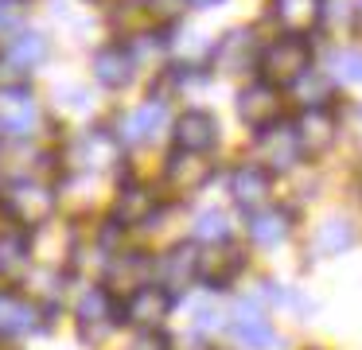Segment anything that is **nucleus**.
<instances>
[{"instance_id":"obj_1","label":"nucleus","mask_w":362,"mask_h":350,"mask_svg":"<svg viewBox=\"0 0 362 350\" xmlns=\"http://www.w3.org/2000/svg\"><path fill=\"white\" fill-rule=\"evenodd\" d=\"M55 191H51L47 183H40V179H8L4 183V210H8L12 218H16L20 226H47L51 218H55Z\"/></svg>"},{"instance_id":"obj_2","label":"nucleus","mask_w":362,"mask_h":350,"mask_svg":"<svg viewBox=\"0 0 362 350\" xmlns=\"http://www.w3.org/2000/svg\"><path fill=\"white\" fill-rule=\"evenodd\" d=\"M257 62H261L265 82L292 86L300 74H308V70H312V51H308V43L300 35H284V39H276V43H269L265 51H261Z\"/></svg>"},{"instance_id":"obj_3","label":"nucleus","mask_w":362,"mask_h":350,"mask_svg":"<svg viewBox=\"0 0 362 350\" xmlns=\"http://www.w3.org/2000/svg\"><path fill=\"white\" fill-rule=\"evenodd\" d=\"M40 124V101L24 82L0 86V129L4 136H28Z\"/></svg>"},{"instance_id":"obj_4","label":"nucleus","mask_w":362,"mask_h":350,"mask_svg":"<svg viewBox=\"0 0 362 350\" xmlns=\"http://www.w3.org/2000/svg\"><path fill=\"white\" fill-rule=\"evenodd\" d=\"M292 132H296L300 156L315 160V156L331 152V144L339 140V121H335V113H331L327 105H312V109L300 113V121L292 124Z\"/></svg>"},{"instance_id":"obj_5","label":"nucleus","mask_w":362,"mask_h":350,"mask_svg":"<svg viewBox=\"0 0 362 350\" xmlns=\"http://www.w3.org/2000/svg\"><path fill=\"white\" fill-rule=\"evenodd\" d=\"M245 257L238 253V245H230L226 238L222 241H206L203 249H199V284H206L214 292V288H226L234 284V276L242 272Z\"/></svg>"},{"instance_id":"obj_6","label":"nucleus","mask_w":362,"mask_h":350,"mask_svg":"<svg viewBox=\"0 0 362 350\" xmlns=\"http://www.w3.org/2000/svg\"><path fill=\"white\" fill-rule=\"evenodd\" d=\"M164 121H168L164 98H156V101L148 98V101H141L136 109H129V113L117 117V132H113V136H117L121 144H148V140L160 136Z\"/></svg>"},{"instance_id":"obj_7","label":"nucleus","mask_w":362,"mask_h":350,"mask_svg":"<svg viewBox=\"0 0 362 350\" xmlns=\"http://www.w3.org/2000/svg\"><path fill=\"white\" fill-rule=\"evenodd\" d=\"M300 160V144L292 124H269L257 132V148H253V163H261L265 171H288Z\"/></svg>"},{"instance_id":"obj_8","label":"nucleus","mask_w":362,"mask_h":350,"mask_svg":"<svg viewBox=\"0 0 362 350\" xmlns=\"http://www.w3.org/2000/svg\"><path fill=\"white\" fill-rule=\"evenodd\" d=\"M168 311H172V292L164 284H152L148 280V284H141L136 292L125 296V319L136 323L141 331H156L168 319Z\"/></svg>"},{"instance_id":"obj_9","label":"nucleus","mask_w":362,"mask_h":350,"mask_svg":"<svg viewBox=\"0 0 362 350\" xmlns=\"http://www.w3.org/2000/svg\"><path fill=\"white\" fill-rule=\"evenodd\" d=\"M238 113H242V121L250 124V129H269V124H276V117H281V93H276L273 82H253L242 90V98H238Z\"/></svg>"},{"instance_id":"obj_10","label":"nucleus","mask_w":362,"mask_h":350,"mask_svg":"<svg viewBox=\"0 0 362 350\" xmlns=\"http://www.w3.org/2000/svg\"><path fill=\"white\" fill-rule=\"evenodd\" d=\"M117 319H121V308L113 303L110 288H90V292L78 300V323H82V331H86L90 339L113 331V327H117Z\"/></svg>"},{"instance_id":"obj_11","label":"nucleus","mask_w":362,"mask_h":350,"mask_svg":"<svg viewBox=\"0 0 362 350\" xmlns=\"http://www.w3.org/2000/svg\"><path fill=\"white\" fill-rule=\"evenodd\" d=\"M43 59H47V39H43L40 31H12L4 51H0V62H4V70H12V74H28V70H35Z\"/></svg>"},{"instance_id":"obj_12","label":"nucleus","mask_w":362,"mask_h":350,"mask_svg":"<svg viewBox=\"0 0 362 350\" xmlns=\"http://www.w3.org/2000/svg\"><path fill=\"white\" fill-rule=\"evenodd\" d=\"M218 140V121L203 109H187L175 121V148L180 152H211Z\"/></svg>"},{"instance_id":"obj_13","label":"nucleus","mask_w":362,"mask_h":350,"mask_svg":"<svg viewBox=\"0 0 362 350\" xmlns=\"http://www.w3.org/2000/svg\"><path fill=\"white\" fill-rule=\"evenodd\" d=\"M230 339L238 342V350H273L276 346V331L257 308H242L230 319Z\"/></svg>"},{"instance_id":"obj_14","label":"nucleus","mask_w":362,"mask_h":350,"mask_svg":"<svg viewBox=\"0 0 362 350\" xmlns=\"http://www.w3.org/2000/svg\"><path fill=\"white\" fill-rule=\"evenodd\" d=\"M133 70H136V59L129 47L121 43H110L94 54V78L105 86V90H125L133 82Z\"/></svg>"},{"instance_id":"obj_15","label":"nucleus","mask_w":362,"mask_h":350,"mask_svg":"<svg viewBox=\"0 0 362 350\" xmlns=\"http://www.w3.org/2000/svg\"><path fill=\"white\" fill-rule=\"evenodd\" d=\"M273 20L284 35H308L323 20V0H273Z\"/></svg>"},{"instance_id":"obj_16","label":"nucleus","mask_w":362,"mask_h":350,"mask_svg":"<svg viewBox=\"0 0 362 350\" xmlns=\"http://www.w3.org/2000/svg\"><path fill=\"white\" fill-rule=\"evenodd\" d=\"M211 160H206V152H180L175 148V156L168 160V171H164V179H168V187L172 191H199V187L211 179Z\"/></svg>"},{"instance_id":"obj_17","label":"nucleus","mask_w":362,"mask_h":350,"mask_svg":"<svg viewBox=\"0 0 362 350\" xmlns=\"http://www.w3.org/2000/svg\"><path fill=\"white\" fill-rule=\"evenodd\" d=\"M269 171L261 168V163H242V168H234V175H230V194H234L238 206L245 210H261L269 199Z\"/></svg>"},{"instance_id":"obj_18","label":"nucleus","mask_w":362,"mask_h":350,"mask_svg":"<svg viewBox=\"0 0 362 350\" xmlns=\"http://www.w3.org/2000/svg\"><path fill=\"white\" fill-rule=\"evenodd\" d=\"M211 59H214V66H218V70L238 74V70L253 66V59H257V43H253L250 31H226V35L214 43Z\"/></svg>"},{"instance_id":"obj_19","label":"nucleus","mask_w":362,"mask_h":350,"mask_svg":"<svg viewBox=\"0 0 362 350\" xmlns=\"http://www.w3.org/2000/svg\"><path fill=\"white\" fill-rule=\"evenodd\" d=\"M32 264V245L24 233H0V292L20 284Z\"/></svg>"},{"instance_id":"obj_20","label":"nucleus","mask_w":362,"mask_h":350,"mask_svg":"<svg viewBox=\"0 0 362 350\" xmlns=\"http://www.w3.org/2000/svg\"><path fill=\"white\" fill-rule=\"evenodd\" d=\"M40 327V308L24 296H16L12 288L0 292V334H28Z\"/></svg>"},{"instance_id":"obj_21","label":"nucleus","mask_w":362,"mask_h":350,"mask_svg":"<svg viewBox=\"0 0 362 350\" xmlns=\"http://www.w3.org/2000/svg\"><path fill=\"white\" fill-rule=\"evenodd\" d=\"M117 144L121 140L105 129H94V132H82L71 148V160H78V168H105V163L117 160Z\"/></svg>"},{"instance_id":"obj_22","label":"nucleus","mask_w":362,"mask_h":350,"mask_svg":"<svg viewBox=\"0 0 362 350\" xmlns=\"http://www.w3.org/2000/svg\"><path fill=\"white\" fill-rule=\"evenodd\" d=\"M160 272H164V280H160V284H164L168 292L195 284V280H199V249L195 245H175L172 253L160 261Z\"/></svg>"},{"instance_id":"obj_23","label":"nucleus","mask_w":362,"mask_h":350,"mask_svg":"<svg viewBox=\"0 0 362 350\" xmlns=\"http://www.w3.org/2000/svg\"><path fill=\"white\" fill-rule=\"evenodd\" d=\"M110 280L113 288H125V292H136L141 284H148L152 280V257L148 253H121L117 261L110 264Z\"/></svg>"},{"instance_id":"obj_24","label":"nucleus","mask_w":362,"mask_h":350,"mask_svg":"<svg viewBox=\"0 0 362 350\" xmlns=\"http://www.w3.org/2000/svg\"><path fill=\"white\" fill-rule=\"evenodd\" d=\"M292 230L288 214L284 210H273V206H261L250 214V238L257 241V245H276V241H284Z\"/></svg>"},{"instance_id":"obj_25","label":"nucleus","mask_w":362,"mask_h":350,"mask_svg":"<svg viewBox=\"0 0 362 350\" xmlns=\"http://www.w3.org/2000/svg\"><path fill=\"white\" fill-rule=\"evenodd\" d=\"M152 210H156V202L144 187H125L117 199V226H144L152 218Z\"/></svg>"},{"instance_id":"obj_26","label":"nucleus","mask_w":362,"mask_h":350,"mask_svg":"<svg viewBox=\"0 0 362 350\" xmlns=\"http://www.w3.org/2000/svg\"><path fill=\"white\" fill-rule=\"evenodd\" d=\"M327 70L331 78H339L346 86H362V51L358 47H335L327 54Z\"/></svg>"},{"instance_id":"obj_27","label":"nucleus","mask_w":362,"mask_h":350,"mask_svg":"<svg viewBox=\"0 0 362 350\" xmlns=\"http://www.w3.org/2000/svg\"><path fill=\"white\" fill-rule=\"evenodd\" d=\"M351 241H354V230L343 222V218H327V222L320 226V233H315V249H320V257L339 253V249H346Z\"/></svg>"},{"instance_id":"obj_28","label":"nucleus","mask_w":362,"mask_h":350,"mask_svg":"<svg viewBox=\"0 0 362 350\" xmlns=\"http://www.w3.org/2000/svg\"><path fill=\"white\" fill-rule=\"evenodd\" d=\"M296 93H300V101H304V109H312V105H327V82H323L315 70H308V74H300L296 82Z\"/></svg>"},{"instance_id":"obj_29","label":"nucleus","mask_w":362,"mask_h":350,"mask_svg":"<svg viewBox=\"0 0 362 350\" xmlns=\"http://www.w3.org/2000/svg\"><path fill=\"white\" fill-rule=\"evenodd\" d=\"M199 238L222 241V238H226V218H222L218 210H206V214H199Z\"/></svg>"},{"instance_id":"obj_30","label":"nucleus","mask_w":362,"mask_h":350,"mask_svg":"<svg viewBox=\"0 0 362 350\" xmlns=\"http://www.w3.org/2000/svg\"><path fill=\"white\" fill-rule=\"evenodd\" d=\"M144 4H148L152 20H175V16H183L187 0H144Z\"/></svg>"},{"instance_id":"obj_31","label":"nucleus","mask_w":362,"mask_h":350,"mask_svg":"<svg viewBox=\"0 0 362 350\" xmlns=\"http://www.w3.org/2000/svg\"><path fill=\"white\" fill-rule=\"evenodd\" d=\"M24 20V0H0V31L16 28Z\"/></svg>"},{"instance_id":"obj_32","label":"nucleus","mask_w":362,"mask_h":350,"mask_svg":"<svg viewBox=\"0 0 362 350\" xmlns=\"http://www.w3.org/2000/svg\"><path fill=\"white\" fill-rule=\"evenodd\" d=\"M129 350H168V342L160 339V334L144 331V334H136V339H133V346H129Z\"/></svg>"},{"instance_id":"obj_33","label":"nucleus","mask_w":362,"mask_h":350,"mask_svg":"<svg viewBox=\"0 0 362 350\" xmlns=\"http://www.w3.org/2000/svg\"><path fill=\"white\" fill-rule=\"evenodd\" d=\"M191 4H199V8H214V4H222V0H191Z\"/></svg>"},{"instance_id":"obj_34","label":"nucleus","mask_w":362,"mask_h":350,"mask_svg":"<svg viewBox=\"0 0 362 350\" xmlns=\"http://www.w3.org/2000/svg\"><path fill=\"white\" fill-rule=\"evenodd\" d=\"M0 136H4V129H0Z\"/></svg>"}]
</instances>
